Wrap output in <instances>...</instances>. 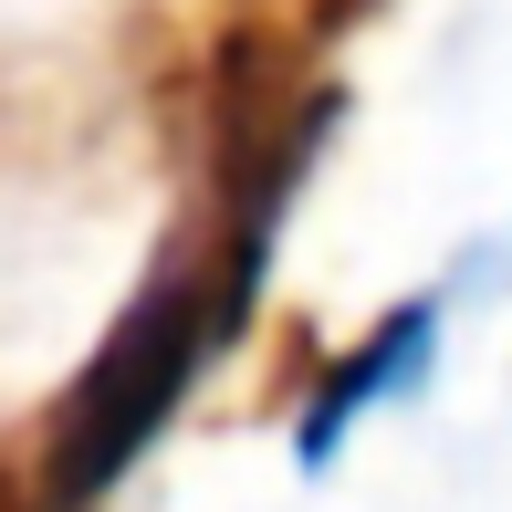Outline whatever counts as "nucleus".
Listing matches in <instances>:
<instances>
[{"label": "nucleus", "instance_id": "obj_1", "mask_svg": "<svg viewBox=\"0 0 512 512\" xmlns=\"http://www.w3.org/2000/svg\"><path fill=\"white\" fill-rule=\"evenodd\" d=\"M251 262H262V241H230L220 272H168L147 304L115 324V345L95 356V377L74 387V408H63V439H53V502H95L105 481L157 439V418L189 398L209 335L251 304Z\"/></svg>", "mask_w": 512, "mask_h": 512}, {"label": "nucleus", "instance_id": "obj_2", "mask_svg": "<svg viewBox=\"0 0 512 512\" xmlns=\"http://www.w3.org/2000/svg\"><path fill=\"white\" fill-rule=\"evenodd\" d=\"M429 345H439V293H418V304H398L377 324V335L356 345V356L335 366V377L314 387V408H304V460L324 471V460L345 450V429H356L377 398H398V387H418V366H429Z\"/></svg>", "mask_w": 512, "mask_h": 512}]
</instances>
